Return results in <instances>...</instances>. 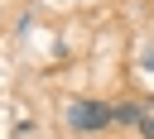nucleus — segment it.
I'll return each mask as SVG.
<instances>
[{
    "mask_svg": "<svg viewBox=\"0 0 154 139\" xmlns=\"http://www.w3.org/2000/svg\"><path fill=\"white\" fill-rule=\"evenodd\" d=\"M67 125L77 134H101L116 125V105H101V101H72L67 105Z\"/></svg>",
    "mask_w": 154,
    "mask_h": 139,
    "instance_id": "nucleus-1",
    "label": "nucleus"
},
{
    "mask_svg": "<svg viewBox=\"0 0 154 139\" xmlns=\"http://www.w3.org/2000/svg\"><path fill=\"white\" fill-rule=\"evenodd\" d=\"M140 120H144L140 105H116V125H135V129H140Z\"/></svg>",
    "mask_w": 154,
    "mask_h": 139,
    "instance_id": "nucleus-2",
    "label": "nucleus"
},
{
    "mask_svg": "<svg viewBox=\"0 0 154 139\" xmlns=\"http://www.w3.org/2000/svg\"><path fill=\"white\" fill-rule=\"evenodd\" d=\"M135 134H144V139H154V115H144V120H140V129H135Z\"/></svg>",
    "mask_w": 154,
    "mask_h": 139,
    "instance_id": "nucleus-3",
    "label": "nucleus"
},
{
    "mask_svg": "<svg viewBox=\"0 0 154 139\" xmlns=\"http://www.w3.org/2000/svg\"><path fill=\"white\" fill-rule=\"evenodd\" d=\"M140 67H144V72H154V48H149V53L140 58Z\"/></svg>",
    "mask_w": 154,
    "mask_h": 139,
    "instance_id": "nucleus-4",
    "label": "nucleus"
}]
</instances>
